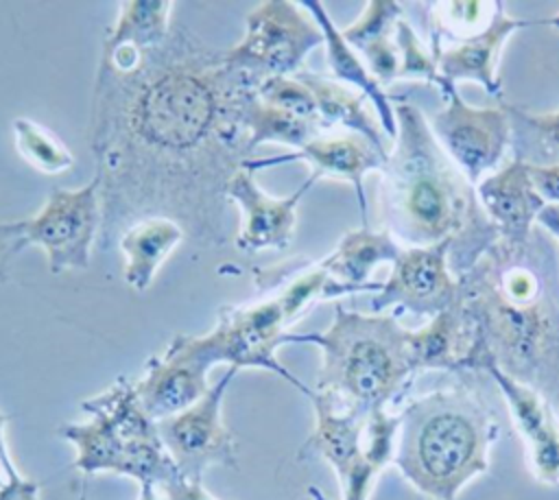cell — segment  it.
<instances>
[{
    "label": "cell",
    "instance_id": "cell-20",
    "mask_svg": "<svg viewBox=\"0 0 559 500\" xmlns=\"http://www.w3.org/2000/svg\"><path fill=\"white\" fill-rule=\"evenodd\" d=\"M476 197L498 229V240L509 245H524L535 231V223L546 201L537 194L528 164L511 157L502 168L493 170L476 183Z\"/></svg>",
    "mask_w": 559,
    "mask_h": 500
},
{
    "label": "cell",
    "instance_id": "cell-34",
    "mask_svg": "<svg viewBox=\"0 0 559 500\" xmlns=\"http://www.w3.org/2000/svg\"><path fill=\"white\" fill-rule=\"evenodd\" d=\"M537 225H539V229L548 231L559 242V205L546 203L537 216Z\"/></svg>",
    "mask_w": 559,
    "mask_h": 500
},
{
    "label": "cell",
    "instance_id": "cell-9",
    "mask_svg": "<svg viewBox=\"0 0 559 500\" xmlns=\"http://www.w3.org/2000/svg\"><path fill=\"white\" fill-rule=\"evenodd\" d=\"M100 227V183L94 175L81 188H55L33 216L22 218V247L41 249L52 275L85 271L98 247Z\"/></svg>",
    "mask_w": 559,
    "mask_h": 500
},
{
    "label": "cell",
    "instance_id": "cell-28",
    "mask_svg": "<svg viewBox=\"0 0 559 500\" xmlns=\"http://www.w3.org/2000/svg\"><path fill=\"white\" fill-rule=\"evenodd\" d=\"M13 135L20 157L35 170L44 175H59L74 166L70 148L52 131L31 118H15Z\"/></svg>",
    "mask_w": 559,
    "mask_h": 500
},
{
    "label": "cell",
    "instance_id": "cell-36",
    "mask_svg": "<svg viewBox=\"0 0 559 500\" xmlns=\"http://www.w3.org/2000/svg\"><path fill=\"white\" fill-rule=\"evenodd\" d=\"M533 26H552L559 31V13L546 17V20H533Z\"/></svg>",
    "mask_w": 559,
    "mask_h": 500
},
{
    "label": "cell",
    "instance_id": "cell-29",
    "mask_svg": "<svg viewBox=\"0 0 559 500\" xmlns=\"http://www.w3.org/2000/svg\"><path fill=\"white\" fill-rule=\"evenodd\" d=\"M255 94L260 100H264L299 120L314 122L323 129V124L319 120L314 96L297 74L295 76H269L258 83Z\"/></svg>",
    "mask_w": 559,
    "mask_h": 500
},
{
    "label": "cell",
    "instance_id": "cell-35",
    "mask_svg": "<svg viewBox=\"0 0 559 500\" xmlns=\"http://www.w3.org/2000/svg\"><path fill=\"white\" fill-rule=\"evenodd\" d=\"M138 500H168L159 487H153V485H140V498Z\"/></svg>",
    "mask_w": 559,
    "mask_h": 500
},
{
    "label": "cell",
    "instance_id": "cell-13",
    "mask_svg": "<svg viewBox=\"0 0 559 500\" xmlns=\"http://www.w3.org/2000/svg\"><path fill=\"white\" fill-rule=\"evenodd\" d=\"M459 297V279L450 271V242L428 247H404L391 264V275L371 297V312L395 306V314L432 319Z\"/></svg>",
    "mask_w": 559,
    "mask_h": 500
},
{
    "label": "cell",
    "instance_id": "cell-14",
    "mask_svg": "<svg viewBox=\"0 0 559 500\" xmlns=\"http://www.w3.org/2000/svg\"><path fill=\"white\" fill-rule=\"evenodd\" d=\"M214 365L197 343V334H177L159 356H151L144 373L135 380V391L146 413L162 421L173 417L207 391V373Z\"/></svg>",
    "mask_w": 559,
    "mask_h": 500
},
{
    "label": "cell",
    "instance_id": "cell-32",
    "mask_svg": "<svg viewBox=\"0 0 559 500\" xmlns=\"http://www.w3.org/2000/svg\"><path fill=\"white\" fill-rule=\"evenodd\" d=\"M159 491L168 498V500H218L216 496H212L201 483L188 480L181 474L175 476L173 480H168L166 485L159 487Z\"/></svg>",
    "mask_w": 559,
    "mask_h": 500
},
{
    "label": "cell",
    "instance_id": "cell-8",
    "mask_svg": "<svg viewBox=\"0 0 559 500\" xmlns=\"http://www.w3.org/2000/svg\"><path fill=\"white\" fill-rule=\"evenodd\" d=\"M317 46H323V33L304 2L264 0L247 13L242 39L225 48V59L260 83L295 76Z\"/></svg>",
    "mask_w": 559,
    "mask_h": 500
},
{
    "label": "cell",
    "instance_id": "cell-12",
    "mask_svg": "<svg viewBox=\"0 0 559 500\" xmlns=\"http://www.w3.org/2000/svg\"><path fill=\"white\" fill-rule=\"evenodd\" d=\"M445 105L428 118V127L448 157L476 186L493 170L511 146V118L504 105L472 107L448 81L441 90Z\"/></svg>",
    "mask_w": 559,
    "mask_h": 500
},
{
    "label": "cell",
    "instance_id": "cell-26",
    "mask_svg": "<svg viewBox=\"0 0 559 500\" xmlns=\"http://www.w3.org/2000/svg\"><path fill=\"white\" fill-rule=\"evenodd\" d=\"M170 0H127L118 4V15L107 28L100 48L144 50L159 46L173 28Z\"/></svg>",
    "mask_w": 559,
    "mask_h": 500
},
{
    "label": "cell",
    "instance_id": "cell-18",
    "mask_svg": "<svg viewBox=\"0 0 559 500\" xmlns=\"http://www.w3.org/2000/svg\"><path fill=\"white\" fill-rule=\"evenodd\" d=\"M533 26V20H518L504 11V2H493V15L489 24L463 39H454L450 46H441L437 37H430V52L437 61L439 74L452 83L476 81L489 96L502 94V81L498 72V59L504 41L520 28Z\"/></svg>",
    "mask_w": 559,
    "mask_h": 500
},
{
    "label": "cell",
    "instance_id": "cell-5",
    "mask_svg": "<svg viewBox=\"0 0 559 500\" xmlns=\"http://www.w3.org/2000/svg\"><path fill=\"white\" fill-rule=\"evenodd\" d=\"M314 345L321 352L319 391H330L362 413L386 408L413 384L411 330L397 314L356 312L334 306L323 332H288L286 345Z\"/></svg>",
    "mask_w": 559,
    "mask_h": 500
},
{
    "label": "cell",
    "instance_id": "cell-21",
    "mask_svg": "<svg viewBox=\"0 0 559 500\" xmlns=\"http://www.w3.org/2000/svg\"><path fill=\"white\" fill-rule=\"evenodd\" d=\"M306 11L314 17V22L319 24L321 33H323V46H325V59H328V68L332 72V79L358 90L362 96H367V100L371 103L386 138L395 140L397 135V120H395V96H389L384 92V87L373 79V74L367 70L362 57L345 41L341 28L332 22V17L328 15L325 7L321 2H304Z\"/></svg>",
    "mask_w": 559,
    "mask_h": 500
},
{
    "label": "cell",
    "instance_id": "cell-25",
    "mask_svg": "<svg viewBox=\"0 0 559 500\" xmlns=\"http://www.w3.org/2000/svg\"><path fill=\"white\" fill-rule=\"evenodd\" d=\"M402 249L404 245H400L386 229L360 225L358 229L343 234L336 247L319 260V266L338 282L380 290L382 282H371V271L380 264H393Z\"/></svg>",
    "mask_w": 559,
    "mask_h": 500
},
{
    "label": "cell",
    "instance_id": "cell-19",
    "mask_svg": "<svg viewBox=\"0 0 559 500\" xmlns=\"http://www.w3.org/2000/svg\"><path fill=\"white\" fill-rule=\"evenodd\" d=\"M485 373L500 389L511 410L513 424L528 448L531 469L535 478L544 485H557L559 483V417L555 413V406L531 386L509 378L493 362L487 365Z\"/></svg>",
    "mask_w": 559,
    "mask_h": 500
},
{
    "label": "cell",
    "instance_id": "cell-33",
    "mask_svg": "<svg viewBox=\"0 0 559 500\" xmlns=\"http://www.w3.org/2000/svg\"><path fill=\"white\" fill-rule=\"evenodd\" d=\"M533 186L546 203L559 205V164L557 166H528Z\"/></svg>",
    "mask_w": 559,
    "mask_h": 500
},
{
    "label": "cell",
    "instance_id": "cell-4",
    "mask_svg": "<svg viewBox=\"0 0 559 500\" xmlns=\"http://www.w3.org/2000/svg\"><path fill=\"white\" fill-rule=\"evenodd\" d=\"M498 434L500 426L474 386L437 389L402 408L393 465L428 500H456L489 469Z\"/></svg>",
    "mask_w": 559,
    "mask_h": 500
},
{
    "label": "cell",
    "instance_id": "cell-27",
    "mask_svg": "<svg viewBox=\"0 0 559 500\" xmlns=\"http://www.w3.org/2000/svg\"><path fill=\"white\" fill-rule=\"evenodd\" d=\"M511 118L513 157L528 166L559 164V109L548 114H533L515 105H507Z\"/></svg>",
    "mask_w": 559,
    "mask_h": 500
},
{
    "label": "cell",
    "instance_id": "cell-1",
    "mask_svg": "<svg viewBox=\"0 0 559 500\" xmlns=\"http://www.w3.org/2000/svg\"><path fill=\"white\" fill-rule=\"evenodd\" d=\"M255 90L186 24L153 48H100L87 120L103 205L96 249L148 216L173 218L197 247H225L227 186L253 155Z\"/></svg>",
    "mask_w": 559,
    "mask_h": 500
},
{
    "label": "cell",
    "instance_id": "cell-30",
    "mask_svg": "<svg viewBox=\"0 0 559 500\" xmlns=\"http://www.w3.org/2000/svg\"><path fill=\"white\" fill-rule=\"evenodd\" d=\"M395 44L400 50V79L424 81L437 90L448 83V79L439 74L432 52L421 44L415 28L406 20H400L395 26Z\"/></svg>",
    "mask_w": 559,
    "mask_h": 500
},
{
    "label": "cell",
    "instance_id": "cell-31",
    "mask_svg": "<svg viewBox=\"0 0 559 500\" xmlns=\"http://www.w3.org/2000/svg\"><path fill=\"white\" fill-rule=\"evenodd\" d=\"M9 415L0 410V500H41V485L26 478L11 459L7 445Z\"/></svg>",
    "mask_w": 559,
    "mask_h": 500
},
{
    "label": "cell",
    "instance_id": "cell-37",
    "mask_svg": "<svg viewBox=\"0 0 559 500\" xmlns=\"http://www.w3.org/2000/svg\"><path fill=\"white\" fill-rule=\"evenodd\" d=\"M308 496H310V500H330L321 489H317V487H310L308 489Z\"/></svg>",
    "mask_w": 559,
    "mask_h": 500
},
{
    "label": "cell",
    "instance_id": "cell-24",
    "mask_svg": "<svg viewBox=\"0 0 559 500\" xmlns=\"http://www.w3.org/2000/svg\"><path fill=\"white\" fill-rule=\"evenodd\" d=\"M297 76L306 83V87L312 92L319 120L325 131H352L362 138H367L371 144H376L382 151H391L389 138L376 116L367 107V96H362L358 90L347 87L330 76L301 70Z\"/></svg>",
    "mask_w": 559,
    "mask_h": 500
},
{
    "label": "cell",
    "instance_id": "cell-22",
    "mask_svg": "<svg viewBox=\"0 0 559 500\" xmlns=\"http://www.w3.org/2000/svg\"><path fill=\"white\" fill-rule=\"evenodd\" d=\"M402 11L404 4L395 0H369L358 20L341 31L382 87L400 79L395 26L402 20Z\"/></svg>",
    "mask_w": 559,
    "mask_h": 500
},
{
    "label": "cell",
    "instance_id": "cell-3",
    "mask_svg": "<svg viewBox=\"0 0 559 500\" xmlns=\"http://www.w3.org/2000/svg\"><path fill=\"white\" fill-rule=\"evenodd\" d=\"M397 135L380 177V214L404 247L450 242L454 277L469 271L498 240L474 183L435 140L424 111L395 96Z\"/></svg>",
    "mask_w": 559,
    "mask_h": 500
},
{
    "label": "cell",
    "instance_id": "cell-7",
    "mask_svg": "<svg viewBox=\"0 0 559 500\" xmlns=\"http://www.w3.org/2000/svg\"><path fill=\"white\" fill-rule=\"evenodd\" d=\"M314 428L301 443L297 459L325 461L341 487L343 500H369L376 478L393 463L400 413L386 408L362 413L330 391L312 389Z\"/></svg>",
    "mask_w": 559,
    "mask_h": 500
},
{
    "label": "cell",
    "instance_id": "cell-23",
    "mask_svg": "<svg viewBox=\"0 0 559 500\" xmlns=\"http://www.w3.org/2000/svg\"><path fill=\"white\" fill-rule=\"evenodd\" d=\"M186 238L183 227L164 216H148L127 227L116 242L124 258V284L135 293L148 290L162 264Z\"/></svg>",
    "mask_w": 559,
    "mask_h": 500
},
{
    "label": "cell",
    "instance_id": "cell-17",
    "mask_svg": "<svg viewBox=\"0 0 559 500\" xmlns=\"http://www.w3.org/2000/svg\"><path fill=\"white\" fill-rule=\"evenodd\" d=\"M411 358L415 373L485 371L491 362L480 330L459 297L426 325L411 330Z\"/></svg>",
    "mask_w": 559,
    "mask_h": 500
},
{
    "label": "cell",
    "instance_id": "cell-6",
    "mask_svg": "<svg viewBox=\"0 0 559 500\" xmlns=\"http://www.w3.org/2000/svg\"><path fill=\"white\" fill-rule=\"evenodd\" d=\"M81 410L87 419L63 424L59 437L74 448L72 467L85 480L94 474H116L162 487L179 476L157 421L140 402L135 380L116 378L105 391L83 400Z\"/></svg>",
    "mask_w": 559,
    "mask_h": 500
},
{
    "label": "cell",
    "instance_id": "cell-10",
    "mask_svg": "<svg viewBox=\"0 0 559 500\" xmlns=\"http://www.w3.org/2000/svg\"><path fill=\"white\" fill-rule=\"evenodd\" d=\"M290 328L293 323L280 295H273L253 303L221 308L216 325L205 334H197V341L212 365L225 362L236 371L264 369L308 397L312 389L277 360V349L286 345Z\"/></svg>",
    "mask_w": 559,
    "mask_h": 500
},
{
    "label": "cell",
    "instance_id": "cell-2",
    "mask_svg": "<svg viewBox=\"0 0 559 500\" xmlns=\"http://www.w3.org/2000/svg\"><path fill=\"white\" fill-rule=\"evenodd\" d=\"M555 253L535 229L524 245L496 240L459 275V299L476 321L491 362L559 404V297Z\"/></svg>",
    "mask_w": 559,
    "mask_h": 500
},
{
    "label": "cell",
    "instance_id": "cell-16",
    "mask_svg": "<svg viewBox=\"0 0 559 500\" xmlns=\"http://www.w3.org/2000/svg\"><path fill=\"white\" fill-rule=\"evenodd\" d=\"M312 175L290 194L273 197L262 190L247 168H240L227 186V199L242 214L234 245L242 253L284 251L297 229V210L308 190L317 183Z\"/></svg>",
    "mask_w": 559,
    "mask_h": 500
},
{
    "label": "cell",
    "instance_id": "cell-11",
    "mask_svg": "<svg viewBox=\"0 0 559 500\" xmlns=\"http://www.w3.org/2000/svg\"><path fill=\"white\" fill-rule=\"evenodd\" d=\"M236 373L229 367L199 402L157 421L168 456L188 480L201 483L210 467H238V443L223 421V400Z\"/></svg>",
    "mask_w": 559,
    "mask_h": 500
},
{
    "label": "cell",
    "instance_id": "cell-15",
    "mask_svg": "<svg viewBox=\"0 0 559 500\" xmlns=\"http://www.w3.org/2000/svg\"><path fill=\"white\" fill-rule=\"evenodd\" d=\"M389 151L378 148L367 138L352 133V131H325L304 144L297 151L275 157H251L245 162L242 168L249 172H258L262 168L306 162L310 166V175L314 179H338L354 188L358 210H360V225L367 227V197H365V175L371 170H380L386 166Z\"/></svg>",
    "mask_w": 559,
    "mask_h": 500
}]
</instances>
